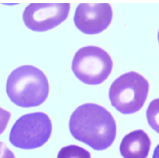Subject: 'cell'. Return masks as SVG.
Here are the masks:
<instances>
[{
  "mask_svg": "<svg viewBox=\"0 0 159 158\" xmlns=\"http://www.w3.org/2000/svg\"><path fill=\"white\" fill-rule=\"evenodd\" d=\"M69 127L74 139L97 151L111 146L117 131L111 113L96 104L78 107L70 117Z\"/></svg>",
  "mask_w": 159,
  "mask_h": 158,
  "instance_id": "6da1fadb",
  "label": "cell"
},
{
  "mask_svg": "<svg viewBox=\"0 0 159 158\" xmlns=\"http://www.w3.org/2000/svg\"><path fill=\"white\" fill-rule=\"evenodd\" d=\"M6 91L11 101L21 108L39 106L48 98L49 84L45 74L37 68L24 65L11 72Z\"/></svg>",
  "mask_w": 159,
  "mask_h": 158,
  "instance_id": "7a4b0ae2",
  "label": "cell"
},
{
  "mask_svg": "<svg viewBox=\"0 0 159 158\" xmlns=\"http://www.w3.org/2000/svg\"><path fill=\"white\" fill-rule=\"evenodd\" d=\"M148 89L149 84L144 77L135 72H129L112 83L109 91V100L121 113H135L144 105Z\"/></svg>",
  "mask_w": 159,
  "mask_h": 158,
  "instance_id": "3957f363",
  "label": "cell"
},
{
  "mask_svg": "<svg viewBox=\"0 0 159 158\" xmlns=\"http://www.w3.org/2000/svg\"><path fill=\"white\" fill-rule=\"evenodd\" d=\"M52 130V121L48 115L28 113L16 121L9 134V141L18 148L34 149L47 143Z\"/></svg>",
  "mask_w": 159,
  "mask_h": 158,
  "instance_id": "277c9868",
  "label": "cell"
},
{
  "mask_svg": "<svg viewBox=\"0 0 159 158\" xmlns=\"http://www.w3.org/2000/svg\"><path fill=\"white\" fill-rule=\"evenodd\" d=\"M113 70V61L105 50L88 46L79 49L72 62L74 74L87 85H99L105 82Z\"/></svg>",
  "mask_w": 159,
  "mask_h": 158,
  "instance_id": "5b68a950",
  "label": "cell"
},
{
  "mask_svg": "<svg viewBox=\"0 0 159 158\" xmlns=\"http://www.w3.org/2000/svg\"><path fill=\"white\" fill-rule=\"evenodd\" d=\"M70 9L69 3H31L25 9L23 20L31 30L43 32L66 20Z\"/></svg>",
  "mask_w": 159,
  "mask_h": 158,
  "instance_id": "8992f818",
  "label": "cell"
},
{
  "mask_svg": "<svg viewBox=\"0 0 159 158\" xmlns=\"http://www.w3.org/2000/svg\"><path fill=\"white\" fill-rule=\"evenodd\" d=\"M113 10L108 3H81L74 16V25L86 34H97L110 25Z\"/></svg>",
  "mask_w": 159,
  "mask_h": 158,
  "instance_id": "52a82bcc",
  "label": "cell"
},
{
  "mask_svg": "<svg viewBox=\"0 0 159 158\" xmlns=\"http://www.w3.org/2000/svg\"><path fill=\"white\" fill-rule=\"evenodd\" d=\"M151 141L144 130H137L123 137L119 150L123 158H146L150 150Z\"/></svg>",
  "mask_w": 159,
  "mask_h": 158,
  "instance_id": "ba28073f",
  "label": "cell"
},
{
  "mask_svg": "<svg viewBox=\"0 0 159 158\" xmlns=\"http://www.w3.org/2000/svg\"><path fill=\"white\" fill-rule=\"evenodd\" d=\"M57 158H91V154L78 145H69L60 150Z\"/></svg>",
  "mask_w": 159,
  "mask_h": 158,
  "instance_id": "9c48e42d",
  "label": "cell"
},
{
  "mask_svg": "<svg viewBox=\"0 0 159 158\" xmlns=\"http://www.w3.org/2000/svg\"><path fill=\"white\" fill-rule=\"evenodd\" d=\"M146 117L148 125L159 134V99L153 100L149 104L146 111Z\"/></svg>",
  "mask_w": 159,
  "mask_h": 158,
  "instance_id": "30bf717a",
  "label": "cell"
},
{
  "mask_svg": "<svg viewBox=\"0 0 159 158\" xmlns=\"http://www.w3.org/2000/svg\"><path fill=\"white\" fill-rule=\"evenodd\" d=\"M10 117H11V113L8 111L0 108V134L3 133L7 127Z\"/></svg>",
  "mask_w": 159,
  "mask_h": 158,
  "instance_id": "8fae6325",
  "label": "cell"
},
{
  "mask_svg": "<svg viewBox=\"0 0 159 158\" xmlns=\"http://www.w3.org/2000/svg\"><path fill=\"white\" fill-rule=\"evenodd\" d=\"M0 158H15L13 152L2 142H0Z\"/></svg>",
  "mask_w": 159,
  "mask_h": 158,
  "instance_id": "7c38bea8",
  "label": "cell"
},
{
  "mask_svg": "<svg viewBox=\"0 0 159 158\" xmlns=\"http://www.w3.org/2000/svg\"><path fill=\"white\" fill-rule=\"evenodd\" d=\"M152 158H159V144L155 147L153 155H152Z\"/></svg>",
  "mask_w": 159,
  "mask_h": 158,
  "instance_id": "4fadbf2b",
  "label": "cell"
},
{
  "mask_svg": "<svg viewBox=\"0 0 159 158\" xmlns=\"http://www.w3.org/2000/svg\"><path fill=\"white\" fill-rule=\"evenodd\" d=\"M157 37H158V42H159V31H158V36H157Z\"/></svg>",
  "mask_w": 159,
  "mask_h": 158,
  "instance_id": "5bb4252c",
  "label": "cell"
}]
</instances>
